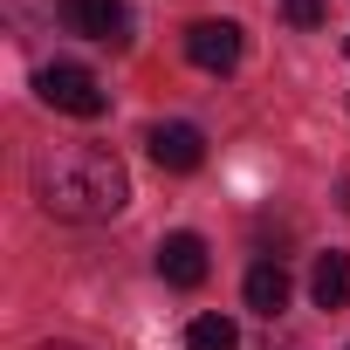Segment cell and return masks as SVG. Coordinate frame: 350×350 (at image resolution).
I'll return each mask as SVG.
<instances>
[{"instance_id": "cell-1", "label": "cell", "mask_w": 350, "mask_h": 350, "mask_svg": "<svg viewBox=\"0 0 350 350\" xmlns=\"http://www.w3.org/2000/svg\"><path fill=\"white\" fill-rule=\"evenodd\" d=\"M35 200L55 220H117L131 206V172L110 144H49L35 158Z\"/></svg>"}, {"instance_id": "cell-2", "label": "cell", "mask_w": 350, "mask_h": 350, "mask_svg": "<svg viewBox=\"0 0 350 350\" xmlns=\"http://www.w3.org/2000/svg\"><path fill=\"white\" fill-rule=\"evenodd\" d=\"M35 90H42V103L49 110H69V117H103V83L83 69V62H49L42 76H35Z\"/></svg>"}, {"instance_id": "cell-3", "label": "cell", "mask_w": 350, "mask_h": 350, "mask_svg": "<svg viewBox=\"0 0 350 350\" xmlns=\"http://www.w3.org/2000/svg\"><path fill=\"white\" fill-rule=\"evenodd\" d=\"M62 21L90 42H110V49L131 42V8L124 0H62Z\"/></svg>"}, {"instance_id": "cell-4", "label": "cell", "mask_w": 350, "mask_h": 350, "mask_svg": "<svg viewBox=\"0 0 350 350\" xmlns=\"http://www.w3.org/2000/svg\"><path fill=\"white\" fill-rule=\"evenodd\" d=\"M186 55H193V69L227 76V69L241 62V28H234V21H193V28H186Z\"/></svg>"}, {"instance_id": "cell-5", "label": "cell", "mask_w": 350, "mask_h": 350, "mask_svg": "<svg viewBox=\"0 0 350 350\" xmlns=\"http://www.w3.org/2000/svg\"><path fill=\"white\" fill-rule=\"evenodd\" d=\"M151 158H158V172H200L206 165V137H200V124H151Z\"/></svg>"}, {"instance_id": "cell-6", "label": "cell", "mask_w": 350, "mask_h": 350, "mask_svg": "<svg viewBox=\"0 0 350 350\" xmlns=\"http://www.w3.org/2000/svg\"><path fill=\"white\" fill-rule=\"evenodd\" d=\"M206 268H213V261H206V241H200V234H165V241H158V275H165L172 288H200Z\"/></svg>"}, {"instance_id": "cell-7", "label": "cell", "mask_w": 350, "mask_h": 350, "mask_svg": "<svg viewBox=\"0 0 350 350\" xmlns=\"http://www.w3.org/2000/svg\"><path fill=\"white\" fill-rule=\"evenodd\" d=\"M247 309H261V316H282V309H288V275H282V261H254V268H247Z\"/></svg>"}, {"instance_id": "cell-8", "label": "cell", "mask_w": 350, "mask_h": 350, "mask_svg": "<svg viewBox=\"0 0 350 350\" xmlns=\"http://www.w3.org/2000/svg\"><path fill=\"white\" fill-rule=\"evenodd\" d=\"M309 295H316V309H343L350 302V261L343 254H323L316 275H309Z\"/></svg>"}, {"instance_id": "cell-9", "label": "cell", "mask_w": 350, "mask_h": 350, "mask_svg": "<svg viewBox=\"0 0 350 350\" xmlns=\"http://www.w3.org/2000/svg\"><path fill=\"white\" fill-rule=\"evenodd\" d=\"M186 350H241V329H234L227 316H193V329H186Z\"/></svg>"}, {"instance_id": "cell-10", "label": "cell", "mask_w": 350, "mask_h": 350, "mask_svg": "<svg viewBox=\"0 0 350 350\" xmlns=\"http://www.w3.org/2000/svg\"><path fill=\"white\" fill-rule=\"evenodd\" d=\"M282 14L295 28H323V0H282Z\"/></svg>"}, {"instance_id": "cell-11", "label": "cell", "mask_w": 350, "mask_h": 350, "mask_svg": "<svg viewBox=\"0 0 350 350\" xmlns=\"http://www.w3.org/2000/svg\"><path fill=\"white\" fill-rule=\"evenodd\" d=\"M42 350H83V343H42Z\"/></svg>"}, {"instance_id": "cell-12", "label": "cell", "mask_w": 350, "mask_h": 350, "mask_svg": "<svg viewBox=\"0 0 350 350\" xmlns=\"http://www.w3.org/2000/svg\"><path fill=\"white\" fill-rule=\"evenodd\" d=\"M343 49H350V42H343Z\"/></svg>"}]
</instances>
